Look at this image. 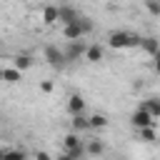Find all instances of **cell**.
<instances>
[{
    "label": "cell",
    "mask_w": 160,
    "mask_h": 160,
    "mask_svg": "<svg viewBox=\"0 0 160 160\" xmlns=\"http://www.w3.org/2000/svg\"><path fill=\"white\" fill-rule=\"evenodd\" d=\"M0 160H28V152L22 148H12V150H2Z\"/></svg>",
    "instance_id": "obj_15"
},
{
    "label": "cell",
    "mask_w": 160,
    "mask_h": 160,
    "mask_svg": "<svg viewBox=\"0 0 160 160\" xmlns=\"http://www.w3.org/2000/svg\"><path fill=\"white\" fill-rule=\"evenodd\" d=\"M85 148H88V155H90V158H100V155L105 152V145H102V140H98V138H95V140H88Z\"/></svg>",
    "instance_id": "obj_13"
},
{
    "label": "cell",
    "mask_w": 160,
    "mask_h": 160,
    "mask_svg": "<svg viewBox=\"0 0 160 160\" xmlns=\"http://www.w3.org/2000/svg\"><path fill=\"white\" fill-rule=\"evenodd\" d=\"M140 35H132V32H125V30H112L108 35V45L112 50H125V48H140Z\"/></svg>",
    "instance_id": "obj_2"
},
{
    "label": "cell",
    "mask_w": 160,
    "mask_h": 160,
    "mask_svg": "<svg viewBox=\"0 0 160 160\" xmlns=\"http://www.w3.org/2000/svg\"><path fill=\"white\" fill-rule=\"evenodd\" d=\"M138 135H140L142 142H155V140H158V138H155V128H140Z\"/></svg>",
    "instance_id": "obj_20"
},
{
    "label": "cell",
    "mask_w": 160,
    "mask_h": 160,
    "mask_svg": "<svg viewBox=\"0 0 160 160\" xmlns=\"http://www.w3.org/2000/svg\"><path fill=\"white\" fill-rule=\"evenodd\" d=\"M145 10L155 18H160V0H145Z\"/></svg>",
    "instance_id": "obj_21"
},
{
    "label": "cell",
    "mask_w": 160,
    "mask_h": 160,
    "mask_svg": "<svg viewBox=\"0 0 160 160\" xmlns=\"http://www.w3.org/2000/svg\"><path fill=\"white\" fill-rule=\"evenodd\" d=\"M58 10H60V25H70V22H75L80 18V12L72 5H60Z\"/></svg>",
    "instance_id": "obj_7"
},
{
    "label": "cell",
    "mask_w": 160,
    "mask_h": 160,
    "mask_svg": "<svg viewBox=\"0 0 160 160\" xmlns=\"http://www.w3.org/2000/svg\"><path fill=\"white\" fill-rule=\"evenodd\" d=\"M40 90H42L45 95H48V92H52V82H50V80H42V82H40Z\"/></svg>",
    "instance_id": "obj_22"
},
{
    "label": "cell",
    "mask_w": 160,
    "mask_h": 160,
    "mask_svg": "<svg viewBox=\"0 0 160 160\" xmlns=\"http://www.w3.org/2000/svg\"><path fill=\"white\" fill-rule=\"evenodd\" d=\"M35 160H52V158H50V152H45V150H38V152H35Z\"/></svg>",
    "instance_id": "obj_23"
},
{
    "label": "cell",
    "mask_w": 160,
    "mask_h": 160,
    "mask_svg": "<svg viewBox=\"0 0 160 160\" xmlns=\"http://www.w3.org/2000/svg\"><path fill=\"white\" fill-rule=\"evenodd\" d=\"M20 78H22V70H18L15 65H12V68H2V80H5V82L15 85V82H20Z\"/></svg>",
    "instance_id": "obj_12"
},
{
    "label": "cell",
    "mask_w": 160,
    "mask_h": 160,
    "mask_svg": "<svg viewBox=\"0 0 160 160\" xmlns=\"http://www.w3.org/2000/svg\"><path fill=\"white\" fill-rule=\"evenodd\" d=\"M12 65H15L18 70H22V72H25V70H30V68H32V58H30V55H25V52H20V55H15Z\"/></svg>",
    "instance_id": "obj_16"
},
{
    "label": "cell",
    "mask_w": 160,
    "mask_h": 160,
    "mask_svg": "<svg viewBox=\"0 0 160 160\" xmlns=\"http://www.w3.org/2000/svg\"><path fill=\"white\" fill-rule=\"evenodd\" d=\"M130 122H132V128H152L155 125V118L148 112V108H142V105H138L135 108V112L130 115Z\"/></svg>",
    "instance_id": "obj_5"
},
{
    "label": "cell",
    "mask_w": 160,
    "mask_h": 160,
    "mask_svg": "<svg viewBox=\"0 0 160 160\" xmlns=\"http://www.w3.org/2000/svg\"><path fill=\"white\" fill-rule=\"evenodd\" d=\"M92 28H95V22H92L88 15H80L75 22L62 25V38H65V40H82L85 35L92 32Z\"/></svg>",
    "instance_id": "obj_1"
},
{
    "label": "cell",
    "mask_w": 160,
    "mask_h": 160,
    "mask_svg": "<svg viewBox=\"0 0 160 160\" xmlns=\"http://www.w3.org/2000/svg\"><path fill=\"white\" fill-rule=\"evenodd\" d=\"M65 152H68L72 160H85V158H88V148H85V142L78 145V148H70V150H65Z\"/></svg>",
    "instance_id": "obj_18"
},
{
    "label": "cell",
    "mask_w": 160,
    "mask_h": 160,
    "mask_svg": "<svg viewBox=\"0 0 160 160\" xmlns=\"http://www.w3.org/2000/svg\"><path fill=\"white\" fill-rule=\"evenodd\" d=\"M85 140H80V132H68L65 138H62V145H65V150H70V148H78V145H82Z\"/></svg>",
    "instance_id": "obj_17"
},
{
    "label": "cell",
    "mask_w": 160,
    "mask_h": 160,
    "mask_svg": "<svg viewBox=\"0 0 160 160\" xmlns=\"http://www.w3.org/2000/svg\"><path fill=\"white\" fill-rule=\"evenodd\" d=\"M70 128H72V132H85V130H92V128H90V118H88L85 112H80V115H72V120H70Z\"/></svg>",
    "instance_id": "obj_9"
},
{
    "label": "cell",
    "mask_w": 160,
    "mask_h": 160,
    "mask_svg": "<svg viewBox=\"0 0 160 160\" xmlns=\"http://www.w3.org/2000/svg\"><path fill=\"white\" fill-rule=\"evenodd\" d=\"M140 105L148 108V112H150L155 120H160V98H148V100H142Z\"/></svg>",
    "instance_id": "obj_14"
},
{
    "label": "cell",
    "mask_w": 160,
    "mask_h": 160,
    "mask_svg": "<svg viewBox=\"0 0 160 160\" xmlns=\"http://www.w3.org/2000/svg\"><path fill=\"white\" fill-rule=\"evenodd\" d=\"M105 125H108V118L105 115H100V112L98 115H90V128L92 130H102Z\"/></svg>",
    "instance_id": "obj_19"
},
{
    "label": "cell",
    "mask_w": 160,
    "mask_h": 160,
    "mask_svg": "<svg viewBox=\"0 0 160 160\" xmlns=\"http://www.w3.org/2000/svg\"><path fill=\"white\" fill-rule=\"evenodd\" d=\"M55 160H72V158H70V155H68V152H62V155H58V158H55Z\"/></svg>",
    "instance_id": "obj_25"
},
{
    "label": "cell",
    "mask_w": 160,
    "mask_h": 160,
    "mask_svg": "<svg viewBox=\"0 0 160 160\" xmlns=\"http://www.w3.org/2000/svg\"><path fill=\"white\" fill-rule=\"evenodd\" d=\"M58 20H60V10L55 5H45L42 8V22L45 25H55Z\"/></svg>",
    "instance_id": "obj_11"
},
{
    "label": "cell",
    "mask_w": 160,
    "mask_h": 160,
    "mask_svg": "<svg viewBox=\"0 0 160 160\" xmlns=\"http://www.w3.org/2000/svg\"><path fill=\"white\" fill-rule=\"evenodd\" d=\"M140 50H142V52H148L150 58H155V55L160 52V40H158L155 35H145V38L140 40Z\"/></svg>",
    "instance_id": "obj_6"
},
{
    "label": "cell",
    "mask_w": 160,
    "mask_h": 160,
    "mask_svg": "<svg viewBox=\"0 0 160 160\" xmlns=\"http://www.w3.org/2000/svg\"><path fill=\"white\" fill-rule=\"evenodd\" d=\"M42 58H45V62H48L50 68H55V70H62V68H65V62H68L65 50H62V48H58V45H45Z\"/></svg>",
    "instance_id": "obj_3"
},
{
    "label": "cell",
    "mask_w": 160,
    "mask_h": 160,
    "mask_svg": "<svg viewBox=\"0 0 160 160\" xmlns=\"http://www.w3.org/2000/svg\"><path fill=\"white\" fill-rule=\"evenodd\" d=\"M152 60H155V62H152V68H155V72H158V75H160V52H158V55H155V58H152Z\"/></svg>",
    "instance_id": "obj_24"
},
{
    "label": "cell",
    "mask_w": 160,
    "mask_h": 160,
    "mask_svg": "<svg viewBox=\"0 0 160 160\" xmlns=\"http://www.w3.org/2000/svg\"><path fill=\"white\" fill-rule=\"evenodd\" d=\"M88 48H90V45H88L85 40H68V45H65L62 50H65V58H68V62H75V60L85 58Z\"/></svg>",
    "instance_id": "obj_4"
},
{
    "label": "cell",
    "mask_w": 160,
    "mask_h": 160,
    "mask_svg": "<svg viewBox=\"0 0 160 160\" xmlns=\"http://www.w3.org/2000/svg\"><path fill=\"white\" fill-rule=\"evenodd\" d=\"M105 58V48L100 45V42H92L90 48H88V52H85V60L88 62H100Z\"/></svg>",
    "instance_id": "obj_10"
},
{
    "label": "cell",
    "mask_w": 160,
    "mask_h": 160,
    "mask_svg": "<svg viewBox=\"0 0 160 160\" xmlns=\"http://www.w3.org/2000/svg\"><path fill=\"white\" fill-rule=\"evenodd\" d=\"M68 112H70V115H80V112H85V100H82V95L72 92V95L68 98Z\"/></svg>",
    "instance_id": "obj_8"
}]
</instances>
